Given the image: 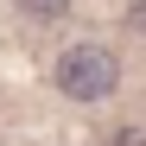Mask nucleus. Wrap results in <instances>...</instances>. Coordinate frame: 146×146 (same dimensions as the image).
Listing matches in <instances>:
<instances>
[{
    "mask_svg": "<svg viewBox=\"0 0 146 146\" xmlns=\"http://www.w3.org/2000/svg\"><path fill=\"white\" fill-rule=\"evenodd\" d=\"M57 89L70 102H102V95L121 89V57L108 44H70L57 57Z\"/></svg>",
    "mask_w": 146,
    "mask_h": 146,
    "instance_id": "1",
    "label": "nucleus"
},
{
    "mask_svg": "<svg viewBox=\"0 0 146 146\" xmlns=\"http://www.w3.org/2000/svg\"><path fill=\"white\" fill-rule=\"evenodd\" d=\"M19 13H26L32 26H57V19L70 13V0H19Z\"/></svg>",
    "mask_w": 146,
    "mask_h": 146,
    "instance_id": "2",
    "label": "nucleus"
},
{
    "mask_svg": "<svg viewBox=\"0 0 146 146\" xmlns=\"http://www.w3.org/2000/svg\"><path fill=\"white\" fill-rule=\"evenodd\" d=\"M108 146H146V127H121V133H114Z\"/></svg>",
    "mask_w": 146,
    "mask_h": 146,
    "instance_id": "3",
    "label": "nucleus"
},
{
    "mask_svg": "<svg viewBox=\"0 0 146 146\" xmlns=\"http://www.w3.org/2000/svg\"><path fill=\"white\" fill-rule=\"evenodd\" d=\"M127 26H133V32H146V0H127Z\"/></svg>",
    "mask_w": 146,
    "mask_h": 146,
    "instance_id": "4",
    "label": "nucleus"
}]
</instances>
